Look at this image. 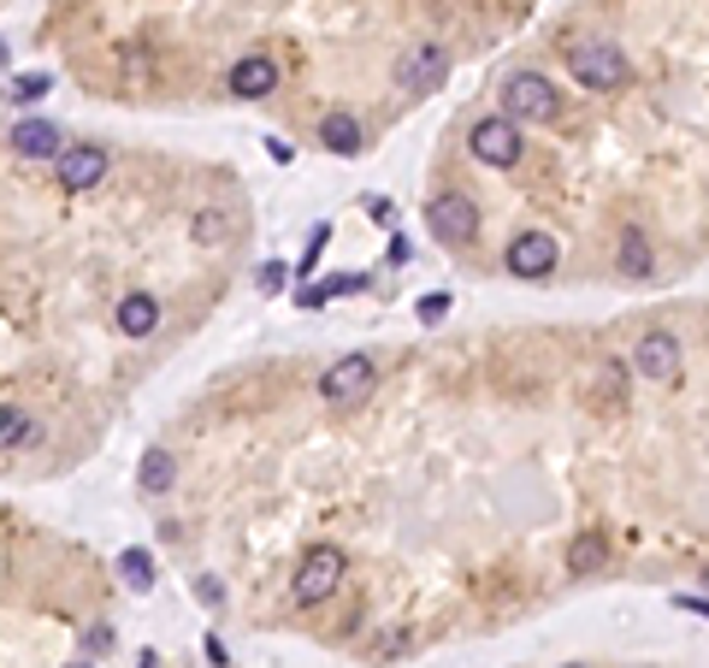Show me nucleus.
<instances>
[{
  "instance_id": "17",
  "label": "nucleus",
  "mask_w": 709,
  "mask_h": 668,
  "mask_svg": "<svg viewBox=\"0 0 709 668\" xmlns=\"http://www.w3.org/2000/svg\"><path fill=\"white\" fill-rule=\"evenodd\" d=\"M603 562H609V539L603 533H580L567 544V574H597Z\"/></svg>"
},
{
  "instance_id": "38",
  "label": "nucleus",
  "mask_w": 709,
  "mask_h": 668,
  "mask_svg": "<svg viewBox=\"0 0 709 668\" xmlns=\"http://www.w3.org/2000/svg\"><path fill=\"white\" fill-rule=\"evenodd\" d=\"M567 668H585V662H567Z\"/></svg>"
},
{
  "instance_id": "6",
  "label": "nucleus",
  "mask_w": 709,
  "mask_h": 668,
  "mask_svg": "<svg viewBox=\"0 0 709 668\" xmlns=\"http://www.w3.org/2000/svg\"><path fill=\"white\" fill-rule=\"evenodd\" d=\"M449 48L444 42H414L403 60H396V90H403L408 101H420V95H431L438 83L449 77Z\"/></svg>"
},
{
  "instance_id": "8",
  "label": "nucleus",
  "mask_w": 709,
  "mask_h": 668,
  "mask_svg": "<svg viewBox=\"0 0 709 668\" xmlns=\"http://www.w3.org/2000/svg\"><path fill=\"white\" fill-rule=\"evenodd\" d=\"M426 226H431V237H438V243H473L479 237V208H473V196L467 190H449V196H438L426 208Z\"/></svg>"
},
{
  "instance_id": "10",
  "label": "nucleus",
  "mask_w": 709,
  "mask_h": 668,
  "mask_svg": "<svg viewBox=\"0 0 709 668\" xmlns=\"http://www.w3.org/2000/svg\"><path fill=\"white\" fill-rule=\"evenodd\" d=\"M107 166H113V154L101 148V143H72V148L54 160V178H60V190L83 196V190H95V184L107 178Z\"/></svg>"
},
{
  "instance_id": "9",
  "label": "nucleus",
  "mask_w": 709,
  "mask_h": 668,
  "mask_svg": "<svg viewBox=\"0 0 709 668\" xmlns=\"http://www.w3.org/2000/svg\"><path fill=\"white\" fill-rule=\"evenodd\" d=\"M680 367H686V349H680V337H674V332H645L633 344V373H638V379L668 385V379H680Z\"/></svg>"
},
{
  "instance_id": "5",
  "label": "nucleus",
  "mask_w": 709,
  "mask_h": 668,
  "mask_svg": "<svg viewBox=\"0 0 709 668\" xmlns=\"http://www.w3.org/2000/svg\"><path fill=\"white\" fill-rule=\"evenodd\" d=\"M373 385H378L373 355H343V362H332L320 373V403L325 408H361L373 397Z\"/></svg>"
},
{
  "instance_id": "27",
  "label": "nucleus",
  "mask_w": 709,
  "mask_h": 668,
  "mask_svg": "<svg viewBox=\"0 0 709 668\" xmlns=\"http://www.w3.org/2000/svg\"><path fill=\"white\" fill-rule=\"evenodd\" d=\"M284 279H290V267H284V261H267V267H261V290H279Z\"/></svg>"
},
{
  "instance_id": "13",
  "label": "nucleus",
  "mask_w": 709,
  "mask_h": 668,
  "mask_svg": "<svg viewBox=\"0 0 709 668\" xmlns=\"http://www.w3.org/2000/svg\"><path fill=\"white\" fill-rule=\"evenodd\" d=\"M12 148H19L24 160H60L65 136H60L54 118H19V125H12Z\"/></svg>"
},
{
  "instance_id": "12",
  "label": "nucleus",
  "mask_w": 709,
  "mask_h": 668,
  "mask_svg": "<svg viewBox=\"0 0 709 668\" xmlns=\"http://www.w3.org/2000/svg\"><path fill=\"white\" fill-rule=\"evenodd\" d=\"M113 325H118V337H154L160 332V296L154 290H125L113 307Z\"/></svg>"
},
{
  "instance_id": "14",
  "label": "nucleus",
  "mask_w": 709,
  "mask_h": 668,
  "mask_svg": "<svg viewBox=\"0 0 709 668\" xmlns=\"http://www.w3.org/2000/svg\"><path fill=\"white\" fill-rule=\"evenodd\" d=\"M615 267H621V279H650V272H656V249H650V237L638 231V226H627V231H621Z\"/></svg>"
},
{
  "instance_id": "18",
  "label": "nucleus",
  "mask_w": 709,
  "mask_h": 668,
  "mask_svg": "<svg viewBox=\"0 0 709 668\" xmlns=\"http://www.w3.org/2000/svg\"><path fill=\"white\" fill-rule=\"evenodd\" d=\"M118 574H125L131 592H154V556L136 551V544H131V551H118Z\"/></svg>"
},
{
  "instance_id": "16",
  "label": "nucleus",
  "mask_w": 709,
  "mask_h": 668,
  "mask_svg": "<svg viewBox=\"0 0 709 668\" xmlns=\"http://www.w3.org/2000/svg\"><path fill=\"white\" fill-rule=\"evenodd\" d=\"M361 143H367V136H361V118H355V113L332 107V113L320 118V148H332V154H361Z\"/></svg>"
},
{
  "instance_id": "34",
  "label": "nucleus",
  "mask_w": 709,
  "mask_h": 668,
  "mask_svg": "<svg viewBox=\"0 0 709 668\" xmlns=\"http://www.w3.org/2000/svg\"><path fill=\"white\" fill-rule=\"evenodd\" d=\"M136 668H160V657H154V650H143V657H136Z\"/></svg>"
},
{
  "instance_id": "26",
  "label": "nucleus",
  "mask_w": 709,
  "mask_h": 668,
  "mask_svg": "<svg viewBox=\"0 0 709 668\" xmlns=\"http://www.w3.org/2000/svg\"><path fill=\"white\" fill-rule=\"evenodd\" d=\"M674 609H686V615H703V622H709V597H698V592H674Z\"/></svg>"
},
{
  "instance_id": "31",
  "label": "nucleus",
  "mask_w": 709,
  "mask_h": 668,
  "mask_svg": "<svg viewBox=\"0 0 709 668\" xmlns=\"http://www.w3.org/2000/svg\"><path fill=\"white\" fill-rule=\"evenodd\" d=\"M367 213L378 219V226H390V219H396V208H390V201H385V196H373V201H367Z\"/></svg>"
},
{
  "instance_id": "37",
  "label": "nucleus",
  "mask_w": 709,
  "mask_h": 668,
  "mask_svg": "<svg viewBox=\"0 0 709 668\" xmlns=\"http://www.w3.org/2000/svg\"><path fill=\"white\" fill-rule=\"evenodd\" d=\"M72 668H90V662H72Z\"/></svg>"
},
{
  "instance_id": "28",
  "label": "nucleus",
  "mask_w": 709,
  "mask_h": 668,
  "mask_svg": "<svg viewBox=\"0 0 709 668\" xmlns=\"http://www.w3.org/2000/svg\"><path fill=\"white\" fill-rule=\"evenodd\" d=\"M196 597H201V604H225V586H219V580H196Z\"/></svg>"
},
{
  "instance_id": "29",
  "label": "nucleus",
  "mask_w": 709,
  "mask_h": 668,
  "mask_svg": "<svg viewBox=\"0 0 709 668\" xmlns=\"http://www.w3.org/2000/svg\"><path fill=\"white\" fill-rule=\"evenodd\" d=\"M325 302H332V296H325L320 284H302V290H296V307H325Z\"/></svg>"
},
{
  "instance_id": "22",
  "label": "nucleus",
  "mask_w": 709,
  "mask_h": 668,
  "mask_svg": "<svg viewBox=\"0 0 709 668\" xmlns=\"http://www.w3.org/2000/svg\"><path fill=\"white\" fill-rule=\"evenodd\" d=\"M325 243H332V226H325V219H320V226L307 231V249H302V267H296V272H302V284H307V272L320 267V254H325Z\"/></svg>"
},
{
  "instance_id": "15",
  "label": "nucleus",
  "mask_w": 709,
  "mask_h": 668,
  "mask_svg": "<svg viewBox=\"0 0 709 668\" xmlns=\"http://www.w3.org/2000/svg\"><path fill=\"white\" fill-rule=\"evenodd\" d=\"M136 486H143V491H154V497L178 486V461H171V450H166V443H148V450H143V461H136Z\"/></svg>"
},
{
  "instance_id": "35",
  "label": "nucleus",
  "mask_w": 709,
  "mask_h": 668,
  "mask_svg": "<svg viewBox=\"0 0 709 668\" xmlns=\"http://www.w3.org/2000/svg\"><path fill=\"white\" fill-rule=\"evenodd\" d=\"M7 60H12V54H7V36H0V72H7Z\"/></svg>"
},
{
  "instance_id": "21",
  "label": "nucleus",
  "mask_w": 709,
  "mask_h": 668,
  "mask_svg": "<svg viewBox=\"0 0 709 668\" xmlns=\"http://www.w3.org/2000/svg\"><path fill=\"white\" fill-rule=\"evenodd\" d=\"M48 90H54V77H48V72H30V77H12L7 101H19V107H24V101H42Z\"/></svg>"
},
{
  "instance_id": "23",
  "label": "nucleus",
  "mask_w": 709,
  "mask_h": 668,
  "mask_svg": "<svg viewBox=\"0 0 709 668\" xmlns=\"http://www.w3.org/2000/svg\"><path fill=\"white\" fill-rule=\"evenodd\" d=\"M325 296H355V290H367V272H332V279H320Z\"/></svg>"
},
{
  "instance_id": "24",
  "label": "nucleus",
  "mask_w": 709,
  "mask_h": 668,
  "mask_svg": "<svg viewBox=\"0 0 709 668\" xmlns=\"http://www.w3.org/2000/svg\"><path fill=\"white\" fill-rule=\"evenodd\" d=\"M414 314H420V325H438V320L449 314V290H431V296H420V307H414Z\"/></svg>"
},
{
  "instance_id": "1",
  "label": "nucleus",
  "mask_w": 709,
  "mask_h": 668,
  "mask_svg": "<svg viewBox=\"0 0 709 668\" xmlns=\"http://www.w3.org/2000/svg\"><path fill=\"white\" fill-rule=\"evenodd\" d=\"M567 72H574L592 95H615L633 83V60L615 42H574L567 48Z\"/></svg>"
},
{
  "instance_id": "7",
  "label": "nucleus",
  "mask_w": 709,
  "mask_h": 668,
  "mask_svg": "<svg viewBox=\"0 0 709 668\" xmlns=\"http://www.w3.org/2000/svg\"><path fill=\"white\" fill-rule=\"evenodd\" d=\"M562 261V243L550 231H521V237H509V249H503V267H509V279H550Z\"/></svg>"
},
{
  "instance_id": "20",
  "label": "nucleus",
  "mask_w": 709,
  "mask_h": 668,
  "mask_svg": "<svg viewBox=\"0 0 709 668\" xmlns=\"http://www.w3.org/2000/svg\"><path fill=\"white\" fill-rule=\"evenodd\" d=\"M30 432V420H24V408H12V403H0V450H12V443H24Z\"/></svg>"
},
{
  "instance_id": "25",
  "label": "nucleus",
  "mask_w": 709,
  "mask_h": 668,
  "mask_svg": "<svg viewBox=\"0 0 709 668\" xmlns=\"http://www.w3.org/2000/svg\"><path fill=\"white\" fill-rule=\"evenodd\" d=\"M385 261H390V267H408V261H414V243H408L403 231H390V249H385Z\"/></svg>"
},
{
  "instance_id": "30",
  "label": "nucleus",
  "mask_w": 709,
  "mask_h": 668,
  "mask_svg": "<svg viewBox=\"0 0 709 668\" xmlns=\"http://www.w3.org/2000/svg\"><path fill=\"white\" fill-rule=\"evenodd\" d=\"M113 645V627H90L83 633V650H107Z\"/></svg>"
},
{
  "instance_id": "33",
  "label": "nucleus",
  "mask_w": 709,
  "mask_h": 668,
  "mask_svg": "<svg viewBox=\"0 0 709 668\" xmlns=\"http://www.w3.org/2000/svg\"><path fill=\"white\" fill-rule=\"evenodd\" d=\"M267 148H272V160H279V166H290V160H296V148H290V143H279V136H272Z\"/></svg>"
},
{
  "instance_id": "3",
  "label": "nucleus",
  "mask_w": 709,
  "mask_h": 668,
  "mask_svg": "<svg viewBox=\"0 0 709 668\" xmlns=\"http://www.w3.org/2000/svg\"><path fill=\"white\" fill-rule=\"evenodd\" d=\"M467 154H473L479 166L509 173V166L526 154V136H521V125H514L509 113H486V118H473V131H467Z\"/></svg>"
},
{
  "instance_id": "32",
  "label": "nucleus",
  "mask_w": 709,
  "mask_h": 668,
  "mask_svg": "<svg viewBox=\"0 0 709 668\" xmlns=\"http://www.w3.org/2000/svg\"><path fill=\"white\" fill-rule=\"evenodd\" d=\"M201 650H207V662H213V668H225V662H231V657H225V645L213 639V633H207V639H201Z\"/></svg>"
},
{
  "instance_id": "4",
  "label": "nucleus",
  "mask_w": 709,
  "mask_h": 668,
  "mask_svg": "<svg viewBox=\"0 0 709 668\" xmlns=\"http://www.w3.org/2000/svg\"><path fill=\"white\" fill-rule=\"evenodd\" d=\"M343 574H350V556L337 551V544H314L302 562H296V580H290V597L296 604H325L337 586H343Z\"/></svg>"
},
{
  "instance_id": "2",
  "label": "nucleus",
  "mask_w": 709,
  "mask_h": 668,
  "mask_svg": "<svg viewBox=\"0 0 709 668\" xmlns=\"http://www.w3.org/2000/svg\"><path fill=\"white\" fill-rule=\"evenodd\" d=\"M497 101H503V113L514 125H550V118H562V95L544 72H509Z\"/></svg>"
},
{
  "instance_id": "11",
  "label": "nucleus",
  "mask_w": 709,
  "mask_h": 668,
  "mask_svg": "<svg viewBox=\"0 0 709 668\" xmlns=\"http://www.w3.org/2000/svg\"><path fill=\"white\" fill-rule=\"evenodd\" d=\"M225 90H231L237 101H267L272 90H279V60L272 54H243L225 72Z\"/></svg>"
},
{
  "instance_id": "19",
  "label": "nucleus",
  "mask_w": 709,
  "mask_h": 668,
  "mask_svg": "<svg viewBox=\"0 0 709 668\" xmlns=\"http://www.w3.org/2000/svg\"><path fill=\"white\" fill-rule=\"evenodd\" d=\"M231 226H237L231 213H196V243L213 249V243H225V237H231Z\"/></svg>"
},
{
  "instance_id": "36",
  "label": "nucleus",
  "mask_w": 709,
  "mask_h": 668,
  "mask_svg": "<svg viewBox=\"0 0 709 668\" xmlns=\"http://www.w3.org/2000/svg\"><path fill=\"white\" fill-rule=\"evenodd\" d=\"M703 586H709V568H703Z\"/></svg>"
}]
</instances>
